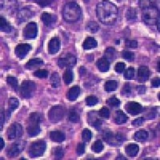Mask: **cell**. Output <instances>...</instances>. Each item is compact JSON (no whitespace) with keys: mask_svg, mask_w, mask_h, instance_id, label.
<instances>
[{"mask_svg":"<svg viewBox=\"0 0 160 160\" xmlns=\"http://www.w3.org/2000/svg\"><path fill=\"white\" fill-rule=\"evenodd\" d=\"M128 116L126 114H124L122 111H117L115 114V116H114V119H115V122L117 124H122L125 123L127 121H128Z\"/></svg>","mask_w":160,"mask_h":160,"instance_id":"obj_22","label":"cell"},{"mask_svg":"<svg viewBox=\"0 0 160 160\" xmlns=\"http://www.w3.org/2000/svg\"><path fill=\"white\" fill-rule=\"evenodd\" d=\"M76 152L78 155H82V154L85 152V145H84V143L80 142V143L78 144V146H77Z\"/></svg>","mask_w":160,"mask_h":160,"instance_id":"obj_46","label":"cell"},{"mask_svg":"<svg viewBox=\"0 0 160 160\" xmlns=\"http://www.w3.org/2000/svg\"><path fill=\"white\" fill-rule=\"evenodd\" d=\"M97 68L101 72H107L110 68V62L107 58H101L97 61Z\"/></svg>","mask_w":160,"mask_h":160,"instance_id":"obj_17","label":"cell"},{"mask_svg":"<svg viewBox=\"0 0 160 160\" xmlns=\"http://www.w3.org/2000/svg\"><path fill=\"white\" fill-rule=\"evenodd\" d=\"M7 82L15 91H17V89H18V80H17V78L15 77L8 76L7 78Z\"/></svg>","mask_w":160,"mask_h":160,"instance_id":"obj_33","label":"cell"},{"mask_svg":"<svg viewBox=\"0 0 160 160\" xmlns=\"http://www.w3.org/2000/svg\"><path fill=\"white\" fill-rule=\"evenodd\" d=\"M36 2L41 7H46V6L49 5L51 2H52V1H38V0H37Z\"/></svg>","mask_w":160,"mask_h":160,"instance_id":"obj_51","label":"cell"},{"mask_svg":"<svg viewBox=\"0 0 160 160\" xmlns=\"http://www.w3.org/2000/svg\"><path fill=\"white\" fill-rule=\"evenodd\" d=\"M125 110L131 115H137L142 112L143 108H142V105L138 102H128L126 104Z\"/></svg>","mask_w":160,"mask_h":160,"instance_id":"obj_13","label":"cell"},{"mask_svg":"<svg viewBox=\"0 0 160 160\" xmlns=\"http://www.w3.org/2000/svg\"><path fill=\"white\" fill-rule=\"evenodd\" d=\"M0 29L2 32L6 33H10L11 31V27L9 22H8L7 19L3 17H1L0 18Z\"/></svg>","mask_w":160,"mask_h":160,"instance_id":"obj_25","label":"cell"},{"mask_svg":"<svg viewBox=\"0 0 160 160\" xmlns=\"http://www.w3.org/2000/svg\"><path fill=\"white\" fill-rule=\"evenodd\" d=\"M69 120L71 122H78L80 120V115L75 109H71L69 111Z\"/></svg>","mask_w":160,"mask_h":160,"instance_id":"obj_29","label":"cell"},{"mask_svg":"<svg viewBox=\"0 0 160 160\" xmlns=\"http://www.w3.org/2000/svg\"><path fill=\"white\" fill-rule=\"evenodd\" d=\"M126 44L128 46V48H136L138 47V42L135 40H131V41H127Z\"/></svg>","mask_w":160,"mask_h":160,"instance_id":"obj_49","label":"cell"},{"mask_svg":"<svg viewBox=\"0 0 160 160\" xmlns=\"http://www.w3.org/2000/svg\"><path fill=\"white\" fill-rule=\"evenodd\" d=\"M60 48V41L59 38L57 37H54L50 40L48 43V51L51 55H55L59 51Z\"/></svg>","mask_w":160,"mask_h":160,"instance_id":"obj_14","label":"cell"},{"mask_svg":"<svg viewBox=\"0 0 160 160\" xmlns=\"http://www.w3.org/2000/svg\"><path fill=\"white\" fill-rule=\"evenodd\" d=\"M36 91V84L31 80H26L22 82L20 87V95L22 98H31Z\"/></svg>","mask_w":160,"mask_h":160,"instance_id":"obj_6","label":"cell"},{"mask_svg":"<svg viewBox=\"0 0 160 160\" xmlns=\"http://www.w3.org/2000/svg\"><path fill=\"white\" fill-rule=\"evenodd\" d=\"M107 103L111 108H118V106L120 105V101L115 96H112L108 98V101H107Z\"/></svg>","mask_w":160,"mask_h":160,"instance_id":"obj_37","label":"cell"},{"mask_svg":"<svg viewBox=\"0 0 160 160\" xmlns=\"http://www.w3.org/2000/svg\"><path fill=\"white\" fill-rule=\"evenodd\" d=\"M117 86H118V84H117L116 81H115V80H109L108 82H106L105 85H104V90L106 91H108V92L114 91L117 89Z\"/></svg>","mask_w":160,"mask_h":160,"instance_id":"obj_28","label":"cell"},{"mask_svg":"<svg viewBox=\"0 0 160 160\" xmlns=\"http://www.w3.org/2000/svg\"><path fill=\"white\" fill-rule=\"evenodd\" d=\"M144 121H145L144 118H142V117H140V118H136V119H135L134 121H133L132 125H134L135 127H139V126H141L142 123H143Z\"/></svg>","mask_w":160,"mask_h":160,"instance_id":"obj_47","label":"cell"},{"mask_svg":"<svg viewBox=\"0 0 160 160\" xmlns=\"http://www.w3.org/2000/svg\"><path fill=\"white\" fill-rule=\"evenodd\" d=\"M150 75L149 68L146 66L140 67L138 70V80L140 82H144L148 80Z\"/></svg>","mask_w":160,"mask_h":160,"instance_id":"obj_15","label":"cell"},{"mask_svg":"<svg viewBox=\"0 0 160 160\" xmlns=\"http://www.w3.org/2000/svg\"><path fill=\"white\" fill-rule=\"evenodd\" d=\"M8 104H9V110H8V115H11V111H15V109L18 108L19 106V102L18 100L15 98H11L8 101Z\"/></svg>","mask_w":160,"mask_h":160,"instance_id":"obj_27","label":"cell"},{"mask_svg":"<svg viewBox=\"0 0 160 160\" xmlns=\"http://www.w3.org/2000/svg\"><path fill=\"white\" fill-rule=\"evenodd\" d=\"M73 78H74V75H73V72L71 71V68H68L63 73V75H62V79H63L64 82H65L67 85L71 83L73 81Z\"/></svg>","mask_w":160,"mask_h":160,"instance_id":"obj_24","label":"cell"},{"mask_svg":"<svg viewBox=\"0 0 160 160\" xmlns=\"http://www.w3.org/2000/svg\"><path fill=\"white\" fill-rule=\"evenodd\" d=\"M34 75L35 77H38L39 78H45L48 77V71L47 70L44 69H41V70H38L37 71H35L34 73Z\"/></svg>","mask_w":160,"mask_h":160,"instance_id":"obj_41","label":"cell"},{"mask_svg":"<svg viewBox=\"0 0 160 160\" xmlns=\"http://www.w3.org/2000/svg\"><path fill=\"white\" fill-rule=\"evenodd\" d=\"M115 51L114 48H108L105 51V58H107L109 62H111L115 58Z\"/></svg>","mask_w":160,"mask_h":160,"instance_id":"obj_36","label":"cell"},{"mask_svg":"<svg viewBox=\"0 0 160 160\" xmlns=\"http://www.w3.org/2000/svg\"><path fill=\"white\" fill-rule=\"evenodd\" d=\"M51 85L54 88H58L60 86V78H59V75L57 72L53 73L52 75H51Z\"/></svg>","mask_w":160,"mask_h":160,"instance_id":"obj_31","label":"cell"},{"mask_svg":"<svg viewBox=\"0 0 160 160\" xmlns=\"http://www.w3.org/2000/svg\"><path fill=\"white\" fill-rule=\"evenodd\" d=\"M65 112V108L62 105L54 106L48 112V118L51 122H58L63 118Z\"/></svg>","mask_w":160,"mask_h":160,"instance_id":"obj_7","label":"cell"},{"mask_svg":"<svg viewBox=\"0 0 160 160\" xmlns=\"http://www.w3.org/2000/svg\"><path fill=\"white\" fill-rule=\"evenodd\" d=\"M134 75H135V69L132 67H130L124 72V78H127V79H131L134 77Z\"/></svg>","mask_w":160,"mask_h":160,"instance_id":"obj_42","label":"cell"},{"mask_svg":"<svg viewBox=\"0 0 160 160\" xmlns=\"http://www.w3.org/2000/svg\"><path fill=\"white\" fill-rule=\"evenodd\" d=\"M92 138V133L89 129H84L82 133V138L83 140V142H88Z\"/></svg>","mask_w":160,"mask_h":160,"instance_id":"obj_38","label":"cell"},{"mask_svg":"<svg viewBox=\"0 0 160 160\" xmlns=\"http://www.w3.org/2000/svg\"><path fill=\"white\" fill-rule=\"evenodd\" d=\"M25 148V142L22 141H18V142L13 143L11 147H9L7 151V154L11 158L17 156L22 152V150Z\"/></svg>","mask_w":160,"mask_h":160,"instance_id":"obj_11","label":"cell"},{"mask_svg":"<svg viewBox=\"0 0 160 160\" xmlns=\"http://www.w3.org/2000/svg\"><path fill=\"white\" fill-rule=\"evenodd\" d=\"M126 64L124 62H117L115 67V70L116 72L122 73L125 70Z\"/></svg>","mask_w":160,"mask_h":160,"instance_id":"obj_45","label":"cell"},{"mask_svg":"<svg viewBox=\"0 0 160 160\" xmlns=\"http://www.w3.org/2000/svg\"><path fill=\"white\" fill-rule=\"evenodd\" d=\"M99 25L95 22H89L86 27V29L91 33H95L99 30Z\"/></svg>","mask_w":160,"mask_h":160,"instance_id":"obj_32","label":"cell"},{"mask_svg":"<svg viewBox=\"0 0 160 160\" xmlns=\"http://www.w3.org/2000/svg\"><path fill=\"white\" fill-rule=\"evenodd\" d=\"M37 24L35 22H31L27 24L23 30V36L26 39H34L37 37Z\"/></svg>","mask_w":160,"mask_h":160,"instance_id":"obj_10","label":"cell"},{"mask_svg":"<svg viewBox=\"0 0 160 160\" xmlns=\"http://www.w3.org/2000/svg\"><path fill=\"white\" fill-rule=\"evenodd\" d=\"M31 50V46L28 43H20L17 46L15 49V54L18 58H25L30 51Z\"/></svg>","mask_w":160,"mask_h":160,"instance_id":"obj_12","label":"cell"},{"mask_svg":"<svg viewBox=\"0 0 160 160\" xmlns=\"http://www.w3.org/2000/svg\"><path fill=\"white\" fill-rule=\"evenodd\" d=\"M97 46H98V42L95 38L93 37H88L84 40L83 43H82V48L84 50L93 49V48H96Z\"/></svg>","mask_w":160,"mask_h":160,"instance_id":"obj_19","label":"cell"},{"mask_svg":"<svg viewBox=\"0 0 160 160\" xmlns=\"http://www.w3.org/2000/svg\"><path fill=\"white\" fill-rule=\"evenodd\" d=\"M55 18H56L55 15L54 16V15L47 12H43L41 15V20H42L45 26L51 25L55 21Z\"/></svg>","mask_w":160,"mask_h":160,"instance_id":"obj_21","label":"cell"},{"mask_svg":"<svg viewBox=\"0 0 160 160\" xmlns=\"http://www.w3.org/2000/svg\"><path fill=\"white\" fill-rule=\"evenodd\" d=\"M81 90L78 86H74L73 88H71L69 90L68 94V98L70 101H75L77 99L78 95H80Z\"/></svg>","mask_w":160,"mask_h":160,"instance_id":"obj_20","label":"cell"},{"mask_svg":"<svg viewBox=\"0 0 160 160\" xmlns=\"http://www.w3.org/2000/svg\"><path fill=\"white\" fill-rule=\"evenodd\" d=\"M22 134H23V130H22V126L17 122L11 124L7 131V135H8L9 139H15V138H19L22 136Z\"/></svg>","mask_w":160,"mask_h":160,"instance_id":"obj_8","label":"cell"},{"mask_svg":"<svg viewBox=\"0 0 160 160\" xmlns=\"http://www.w3.org/2000/svg\"><path fill=\"white\" fill-rule=\"evenodd\" d=\"M42 116L37 112L32 113L28 119L27 131L31 136H36L40 133V122Z\"/></svg>","mask_w":160,"mask_h":160,"instance_id":"obj_4","label":"cell"},{"mask_svg":"<svg viewBox=\"0 0 160 160\" xmlns=\"http://www.w3.org/2000/svg\"><path fill=\"white\" fill-rule=\"evenodd\" d=\"M98 115L102 118H108L110 116V111L108 108H102V109L98 111Z\"/></svg>","mask_w":160,"mask_h":160,"instance_id":"obj_44","label":"cell"},{"mask_svg":"<svg viewBox=\"0 0 160 160\" xmlns=\"http://www.w3.org/2000/svg\"><path fill=\"white\" fill-rule=\"evenodd\" d=\"M142 7V18L146 24L150 26L155 25L159 21L158 10L151 3H144Z\"/></svg>","mask_w":160,"mask_h":160,"instance_id":"obj_3","label":"cell"},{"mask_svg":"<svg viewBox=\"0 0 160 160\" xmlns=\"http://www.w3.org/2000/svg\"><path fill=\"white\" fill-rule=\"evenodd\" d=\"M47 148V144L43 140H37L31 144L28 154L31 158H38L43 155Z\"/></svg>","mask_w":160,"mask_h":160,"instance_id":"obj_5","label":"cell"},{"mask_svg":"<svg viewBox=\"0 0 160 160\" xmlns=\"http://www.w3.org/2000/svg\"><path fill=\"white\" fill-rule=\"evenodd\" d=\"M4 143H5V142H4V140L2 139V138H0V149H1V150L3 148Z\"/></svg>","mask_w":160,"mask_h":160,"instance_id":"obj_52","label":"cell"},{"mask_svg":"<svg viewBox=\"0 0 160 160\" xmlns=\"http://www.w3.org/2000/svg\"><path fill=\"white\" fill-rule=\"evenodd\" d=\"M76 64V58L71 54H67L64 57H60L58 60V65L60 68H71Z\"/></svg>","mask_w":160,"mask_h":160,"instance_id":"obj_9","label":"cell"},{"mask_svg":"<svg viewBox=\"0 0 160 160\" xmlns=\"http://www.w3.org/2000/svg\"><path fill=\"white\" fill-rule=\"evenodd\" d=\"M97 16L102 23L113 25L118 18V10L116 6L109 1H102L97 5Z\"/></svg>","mask_w":160,"mask_h":160,"instance_id":"obj_1","label":"cell"},{"mask_svg":"<svg viewBox=\"0 0 160 160\" xmlns=\"http://www.w3.org/2000/svg\"><path fill=\"white\" fill-rule=\"evenodd\" d=\"M131 91L132 90H131V84L129 82H127V83L124 84L122 90H121V95L122 96H130L131 95Z\"/></svg>","mask_w":160,"mask_h":160,"instance_id":"obj_35","label":"cell"},{"mask_svg":"<svg viewBox=\"0 0 160 160\" xmlns=\"http://www.w3.org/2000/svg\"><path fill=\"white\" fill-rule=\"evenodd\" d=\"M98 98L94 95H90L86 98V103L88 107H93V106L96 105L98 103Z\"/></svg>","mask_w":160,"mask_h":160,"instance_id":"obj_39","label":"cell"},{"mask_svg":"<svg viewBox=\"0 0 160 160\" xmlns=\"http://www.w3.org/2000/svg\"><path fill=\"white\" fill-rule=\"evenodd\" d=\"M42 64H43V61L41 58H32L26 63L25 68L27 69H33V68H38Z\"/></svg>","mask_w":160,"mask_h":160,"instance_id":"obj_23","label":"cell"},{"mask_svg":"<svg viewBox=\"0 0 160 160\" xmlns=\"http://www.w3.org/2000/svg\"><path fill=\"white\" fill-rule=\"evenodd\" d=\"M148 137V132L145 131V130H140V131L135 132V135H134V138L136 141L138 142H142V141H145Z\"/></svg>","mask_w":160,"mask_h":160,"instance_id":"obj_26","label":"cell"},{"mask_svg":"<svg viewBox=\"0 0 160 160\" xmlns=\"http://www.w3.org/2000/svg\"><path fill=\"white\" fill-rule=\"evenodd\" d=\"M82 14V10L78 4L75 2H68L64 6L62 10V16L66 22L72 23L79 19Z\"/></svg>","mask_w":160,"mask_h":160,"instance_id":"obj_2","label":"cell"},{"mask_svg":"<svg viewBox=\"0 0 160 160\" xmlns=\"http://www.w3.org/2000/svg\"><path fill=\"white\" fill-rule=\"evenodd\" d=\"M125 151H126V153H127V155H128V156L133 158V157L136 156L137 154L138 153V151H139V147L135 143H131L126 147Z\"/></svg>","mask_w":160,"mask_h":160,"instance_id":"obj_18","label":"cell"},{"mask_svg":"<svg viewBox=\"0 0 160 160\" xmlns=\"http://www.w3.org/2000/svg\"><path fill=\"white\" fill-rule=\"evenodd\" d=\"M122 57L125 59L128 60L129 62H132L134 58H135V55H134V53L131 52V51H124L122 53Z\"/></svg>","mask_w":160,"mask_h":160,"instance_id":"obj_43","label":"cell"},{"mask_svg":"<svg viewBox=\"0 0 160 160\" xmlns=\"http://www.w3.org/2000/svg\"><path fill=\"white\" fill-rule=\"evenodd\" d=\"M52 156L55 159H60L63 157V150L62 147H55L52 150Z\"/></svg>","mask_w":160,"mask_h":160,"instance_id":"obj_30","label":"cell"},{"mask_svg":"<svg viewBox=\"0 0 160 160\" xmlns=\"http://www.w3.org/2000/svg\"><path fill=\"white\" fill-rule=\"evenodd\" d=\"M151 85H152L153 88H158L160 85L159 78L158 77H155V78H153L152 81H151Z\"/></svg>","mask_w":160,"mask_h":160,"instance_id":"obj_48","label":"cell"},{"mask_svg":"<svg viewBox=\"0 0 160 160\" xmlns=\"http://www.w3.org/2000/svg\"><path fill=\"white\" fill-rule=\"evenodd\" d=\"M136 90L137 91H138V94H144L146 91V88H145V86H137V88H136Z\"/></svg>","mask_w":160,"mask_h":160,"instance_id":"obj_50","label":"cell"},{"mask_svg":"<svg viewBox=\"0 0 160 160\" xmlns=\"http://www.w3.org/2000/svg\"><path fill=\"white\" fill-rule=\"evenodd\" d=\"M50 138L53 142H63L66 138V135L61 131H52L50 133Z\"/></svg>","mask_w":160,"mask_h":160,"instance_id":"obj_16","label":"cell"},{"mask_svg":"<svg viewBox=\"0 0 160 160\" xmlns=\"http://www.w3.org/2000/svg\"><path fill=\"white\" fill-rule=\"evenodd\" d=\"M127 18L129 21L136 19V11L134 8H129L127 11Z\"/></svg>","mask_w":160,"mask_h":160,"instance_id":"obj_40","label":"cell"},{"mask_svg":"<svg viewBox=\"0 0 160 160\" xmlns=\"http://www.w3.org/2000/svg\"><path fill=\"white\" fill-rule=\"evenodd\" d=\"M92 151L95 153H100L103 150V144L101 140H96L92 145Z\"/></svg>","mask_w":160,"mask_h":160,"instance_id":"obj_34","label":"cell"}]
</instances>
